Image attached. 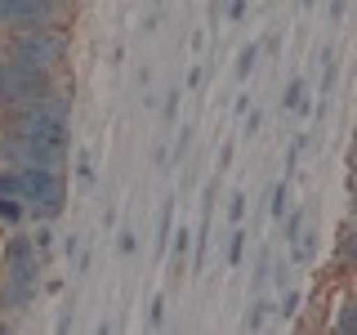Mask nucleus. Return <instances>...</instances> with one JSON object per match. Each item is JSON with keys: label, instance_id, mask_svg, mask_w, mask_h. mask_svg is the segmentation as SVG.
<instances>
[{"label": "nucleus", "instance_id": "nucleus-1", "mask_svg": "<svg viewBox=\"0 0 357 335\" xmlns=\"http://www.w3.org/2000/svg\"><path fill=\"white\" fill-rule=\"evenodd\" d=\"M40 273H45V260L36 241H31V232H9L5 246H0V313H9V318L31 313L40 295Z\"/></svg>", "mask_w": 357, "mask_h": 335}, {"label": "nucleus", "instance_id": "nucleus-2", "mask_svg": "<svg viewBox=\"0 0 357 335\" xmlns=\"http://www.w3.org/2000/svg\"><path fill=\"white\" fill-rule=\"evenodd\" d=\"M72 54V31L67 22H36V27L0 31V59H18L40 72H63Z\"/></svg>", "mask_w": 357, "mask_h": 335}, {"label": "nucleus", "instance_id": "nucleus-3", "mask_svg": "<svg viewBox=\"0 0 357 335\" xmlns=\"http://www.w3.org/2000/svg\"><path fill=\"white\" fill-rule=\"evenodd\" d=\"M18 170V201L27 206V219H59L67 206V179L54 165H14Z\"/></svg>", "mask_w": 357, "mask_h": 335}, {"label": "nucleus", "instance_id": "nucleus-4", "mask_svg": "<svg viewBox=\"0 0 357 335\" xmlns=\"http://www.w3.org/2000/svg\"><path fill=\"white\" fill-rule=\"evenodd\" d=\"M67 134H27V130H0V165H54L63 170Z\"/></svg>", "mask_w": 357, "mask_h": 335}, {"label": "nucleus", "instance_id": "nucleus-5", "mask_svg": "<svg viewBox=\"0 0 357 335\" xmlns=\"http://www.w3.org/2000/svg\"><path fill=\"white\" fill-rule=\"evenodd\" d=\"M59 89V72H40V67H27L18 59H0V107L27 103V98H40Z\"/></svg>", "mask_w": 357, "mask_h": 335}, {"label": "nucleus", "instance_id": "nucleus-6", "mask_svg": "<svg viewBox=\"0 0 357 335\" xmlns=\"http://www.w3.org/2000/svg\"><path fill=\"white\" fill-rule=\"evenodd\" d=\"M72 0H0V31L36 27V22H67Z\"/></svg>", "mask_w": 357, "mask_h": 335}, {"label": "nucleus", "instance_id": "nucleus-7", "mask_svg": "<svg viewBox=\"0 0 357 335\" xmlns=\"http://www.w3.org/2000/svg\"><path fill=\"white\" fill-rule=\"evenodd\" d=\"M353 255H357V232H353V223H340V237H335V264L349 268Z\"/></svg>", "mask_w": 357, "mask_h": 335}, {"label": "nucleus", "instance_id": "nucleus-8", "mask_svg": "<svg viewBox=\"0 0 357 335\" xmlns=\"http://www.w3.org/2000/svg\"><path fill=\"white\" fill-rule=\"evenodd\" d=\"M331 331L335 335H357V304H353V299H340V304H335Z\"/></svg>", "mask_w": 357, "mask_h": 335}, {"label": "nucleus", "instance_id": "nucleus-9", "mask_svg": "<svg viewBox=\"0 0 357 335\" xmlns=\"http://www.w3.org/2000/svg\"><path fill=\"white\" fill-rule=\"evenodd\" d=\"M282 112H308V85L299 81V76L286 85V94H282Z\"/></svg>", "mask_w": 357, "mask_h": 335}, {"label": "nucleus", "instance_id": "nucleus-10", "mask_svg": "<svg viewBox=\"0 0 357 335\" xmlns=\"http://www.w3.org/2000/svg\"><path fill=\"white\" fill-rule=\"evenodd\" d=\"M165 251H170L174 255V268H183V260H188V251H192V232H188V228H170V241H165Z\"/></svg>", "mask_w": 357, "mask_h": 335}, {"label": "nucleus", "instance_id": "nucleus-11", "mask_svg": "<svg viewBox=\"0 0 357 335\" xmlns=\"http://www.w3.org/2000/svg\"><path fill=\"white\" fill-rule=\"evenodd\" d=\"M22 219H27V206H22L18 197H0V223H5V228H18Z\"/></svg>", "mask_w": 357, "mask_h": 335}, {"label": "nucleus", "instance_id": "nucleus-12", "mask_svg": "<svg viewBox=\"0 0 357 335\" xmlns=\"http://www.w3.org/2000/svg\"><path fill=\"white\" fill-rule=\"evenodd\" d=\"M259 54H264V50H259L255 40H250V45H241V54H237V67H232V72H237V81H245V76H250L255 67H259Z\"/></svg>", "mask_w": 357, "mask_h": 335}, {"label": "nucleus", "instance_id": "nucleus-13", "mask_svg": "<svg viewBox=\"0 0 357 335\" xmlns=\"http://www.w3.org/2000/svg\"><path fill=\"white\" fill-rule=\"evenodd\" d=\"M312 255H317V237H312V232L304 228L295 241H290V260H295V264H308Z\"/></svg>", "mask_w": 357, "mask_h": 335}, {"label": "nucleus", "instance_id": "nucleus-14", "mask_svg": "<svg viewBox=\"0 0 357 335\" xmlns=\"http://www.w3.org/2000/svg\"><path fill=\"white\" fill-rule=\"evenodd\" d=\"M241 260H245V228L232 223V232H228V268H237Z\"/></svg>", "mask_w": 357, "mask_h": 335}, {"label": "nucleus", "instance_id": "nucleus-15", "mask_svg": "<svg viewBox=\"0 0 357 335\" xmlns=\"http://www.w3.org/2000/svg\"><path fill=\"white\" fill-rule=\"evenodd\" d=\"M268 313H273V304H268V299H255L250 313H245V322H241V331H259L268 322Z\"/></svg>", "mask_w": 357, "mask_h": 335}, {"label": "nucleus", "instance_id": "nucleus-16", "mask_svg": "<svg viewBox=\"0 0 357 335\" xmlns=\"http://www.w3.org/2000/svg\"><path fill=\"white\" fill-rule=\"evenodd\" d=\"M76 179H81L85 188L98 179V170H94V152H89V148H81V152H76Z\"/></svg>", "mask_w": 357, "mask_h": 335}, {"label": "nucleus", "instance_id": "nucleus-17", "mask_svg": "<svg viewBox=\"0 0 357 335\" xmlns=\"http://www.w3.org/2000/svg\"><path fill=\"white\" fill-rule=\"evenodd\" d=\"M170 219H174V201H165L161 219H156V251H165V241H170Z\"/></svg>", "mask_w": 357, "mask_h": 335}, {"label": "nucleus", "instance_id": "nucleus-18", "mask_svg": "<svg viewBox=\"0 0 357 335\" xmlns=\"http://www.w3.org/2000/svg\"><path fill=\"white\" fill-rule=\"evenodd\" d=\"M286 193H290V179L273 184V201H268V215H273V219H282V215H286Z\"/></svg>", "mask_w": 357, "mask_h": 335}, {"label": "nucleus", "instance_id": "nucleus-19", "mask_svg": "<svg viewBox=\"0 0 357 335\" xmlns=\"http://www.w3.org/2000/svg\"><path fill=\"white\" fill-rule=\"evenodd\" d=\"M148 327H152V331H161V327H165V295H156V299H152V308H148Z\"/></svg>", "mask_w": 357, "mask_h": 335}, {"label": "nucleus", "instance_id": "nucleus-20", "mask_svg": "<svg viewBox=\"0 0 357 335\" xmlns=\"http://www.w3.org/2000/svg\"><path fill=\"white\" fill-rule=\"evenodd\" d=\"M299 232H304V210H290V215H286V246L295 241Z\"/></svg>", "mask_w": 357, "mask_h": 335}, {"label": "nucleus", "instance_id": "nucleus-21", "mask_svg": "<svg viewBox=\"0 0 357 335\" xmlns=\"http://www.w3.org/2000/svg\"><path fill=\"white\" fill-rule=\"evenodd\" d=\"M299 299H304L299 290H286V295H282V304H277V313H282V318H295V313H299Z\"/></svg>", "mask_w": 357, "mask_h": 335}, {"label": "nucleus", "instance_id": "nucleus-22", "mask_svg": "<svg viewBox=\"0 0 357 335\" xmlns=\"http://www.w3.org/2000/svg\"><path fill=\"white\" fill-rule=\"evenodd\" d=\"M228 219H232V223L245 219V193H232V197H228Z\"/></svg>", "mask_w": 357, "mask_h": 335}, {"label": "nucleus", "instance_id": "nucleus-23", "mask_svg": "<svg viewBox=\"0 0 357 335\" xmlns=\"http://www.w3.org/2000/svg\"><path fill=\"white\" fill-rule=\"evenodd\" d=\"M178 98H183L178 89H170V94H165V107H161V112H165V126H170V121L178 117Z\"/></svg>", "mask_w": 357, "mask_h": 335}, {"label": "nucleus", "instance_id": "nucleus-24", "mask_svg": "<svg viewBox=\"0 0 357 335\" xmlns=\"http://www.w3.org/2000/svg\"><path fill=\"white\" fill-rule=\"evenodd\" d=\"M188 148H192V130H183V134H178V143H174V161H183V156H188Z\"/></svg>", "mask_w": 357, "mask_h": 335}, {"label": "nucleus", "instance_id": "nucleus-25", "mask_svg": "<svg viewBox=\"0 0 357 335\" xmlns=\"http://www.w3.org/2000/svg\"><path fill=\"white\" fill-rule=\"evenodd\" d=\"M223 14H228L232 22H241V14H245V0H228V5H223Z\"/></svg>", "mask_w": 357, "mask_h": 335}, {"label": "nucleus", "instance_id": "nucleus-26", "mask_svg": "<svg viewBox=\"0 0 357 335\" xmlns=\"http://www.w3.org/2000/svg\"><path fill=\"white\" fill-rule=\"evenodd\" d=\"M116 251H121V255H134V251H139V241H134V232H121Z\"/></svg>", "mask_w": 357, "mask_h": 335}, {"label": "nucleus", "instance_id": "nucleus-27", "mask_svg": "<svg viewBox=\"0 0 357 335\" xmlns=\"http://www.w3.org/2000/svg\"><path fill=\"white\" fill-rule=\"evenodd\" d=\"M344 14H349V0H331V22H344Z\"/></svg>", "mask_w": 357, "mask_h": 335}, {"label": "nucleus", "instance_id": "nucleus-28", "mask_svg": "<svg viewBox=\"0 0 357 335\" xmlns=\"http://www.w3.org/2000/svg\"><path fill=\"white\" fill-rule=\"evenodd\" d=\"M259 126H264V117H259V112L250 107V121H245V134H259Z\"/></svg>", "mask_w": 357, "mask_h": 335}, {"label": "nucleus", "instance_id": "nucleus-29", "mask_svg": "<svg viewBox=\"0 0 357 335\" xmlns=\"http://www.w3.org/2000/svg\"><path fill=\"white\" fill-rule=\"evenodd\" d=\"M228 161H232V143H223L219 148V170H228Z\"/></svg>", "mask_w": 357, "mask_h": 335}, {"label": "nucleus", "instance_id": "nucleus-30", "mask_svg": "<svg viewBox=\"0 0 357 335\" xmlns=\"http://www.w3.org/2000/svg\"><path fill=\"white\" fill-rule=\"evenodd\" d=\"M201 81H206V72H201V67H192V72H188V89H197Z\"/></svg>", "mask_w": 357, "mask_h": 335}, {"label": "nucleus", "instance_id": "nucleus-31", "mask_svg": "<svg viewBox=\"0 0 357 335\" xmlns=\"http://www.w3.org/2000/svg\"><path fill=\"white\" fill-rule=\"evenodd\" d=\"M5 331H14V322H9V318H0V335H5Z\"/></svg>", "mask_w": 357, "mask_h": 335}, {"label": "nucleus", "instance_id": "nucleus-32", "mask_svg": "<svg viewBox=\"0 0 357 335\" xmlns=\"http://www.w3.org/2000/svg\"><path fill=\"white\" fill-rule=\"evenodd\" d=\"M299 5H308V0H299Z\"/></svg>", "mask_w": 357, "mask_h": 335}]
</instances>
